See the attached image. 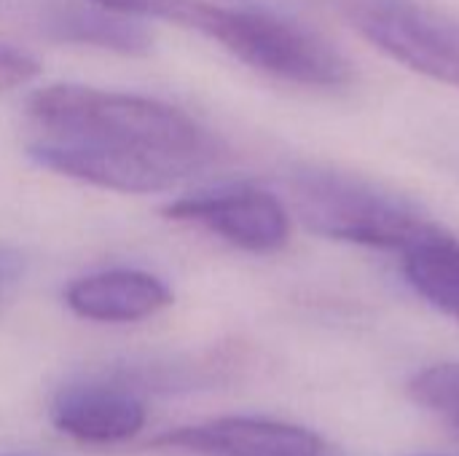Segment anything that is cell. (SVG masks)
I'll return each mask as SVG.
<instances>
[{
    "label": "cell",
    "mask_w": 459,
    "mask_h": 456,
    "mask_svg": "<svg viewBox=\"0 0 459 456\" xmlns=\"http://www.w3.org/2000/svg\"><path fill=\"white\" fill-rule=\"evenodd\" d=\"M27 113L51 137L156 153L199 172L221 156V140L194 116L143 94L51 83L30 94Z\"/></svg>",
    "instance_id": "cell-1"
},
{
    "label": "cell",
    "mask_w": 459,
    "mask_h": 456,
    "mask_svg": "<svg viewBox=\"0 0 459 456\" xmlns=\"http://www.w3.org/2000/svg\"><path fill=\"white\" fill-rule=\"evenodd\" d=\"M167 24L218 40L239 62L309 89H342L352 81L350 59L317 30L255 5L169 0Z\"/></svg>",
    "instance_id": "cell-2"
},
{
    "label": "cell",
    "mask_w": 459,
    "mask_h": 456,
    "mask_svg": "<svg viewBox=\"0 0 459 456\" xmlns=\"http://www.w3.org/2000/svg\"><path fill=\"white\" fill-rule=\"evenodd\" d=\"M288 199L296 218L331 242L406 253L444 228L409 199L358 175L323 167L293 169Z\"/></svg>",
    "instance_id": "cell-3"
},
{
    "label": "cell",
    "mask_w": 459,
    "mask_h": 456,
    "mask_svg": "<svg viewBox=\"0 0 459 456\" xmlns=\"http://www.w3.org/2000/svg\"><path fill=\"white\" fill-rule=\"evenodd\" d=\"M352 27L409 70L459 89V19L425 0H352Z\"/></svg>",
    "instance_id": "cell-4"
},
{
    "label": "cell",
    "mask_w": 459,
    "mask_h": 456,
    "mask_svg": "<svg viewBox=\"0 0 459 456\" xmlns=\"http://www.w3.org/2000/svg\"><path fill=\"white\" fill-rule=\"evenodd\" d=\"M27 156L48 172L116 194L172 191L180 180L199 172L196 167L178 159L51 134L32 142Z\"/></svg>",
    "instance_id": "cell-5"
},
{
    "label": "cell",
    "mask_w": 459,
    "mask_h": 456,
    "mask_svg": "<svg viewBox=\"0 0 459 456\" xmlns=\"http://www.w3.org/2000/svg\"><path fill=\"white\" fill-rule=\"evenodd\" d=\"M169 220L196 223L247 253H277L290 239V212L269 191L255 185H226L169 202Z\"/></svg>",
    "instance_id": "cell-6"
},
{
    "label": "cell",
    "mask_w": 459,
    "mask_h": 456,
    "mask_svg": "<svg viewBox=\"0 0 459 456\" xmlns=\"http://www.w3.org/2000/svg\"><path fill=\"white\" fill-rule=\"evenodd\" d=\"M153 449L194 456H323L325 441L309 427L269 417H218L153 441Z\"/></svg>",
    "instance_id": "cell-7"
},
{
    "label": "cell",
    "mask_w": 459,
    "mask_h": 456,
    "mask_svg": "<svg viewBox=\"0 0 459 456\" xmlns=\"http://www.w3.org/2000/svg\"><path fill=\"white\" fill-rule=\"evenodd\" d=\"M148 419L145 403L116 384H73L51 403V425L86 446H118L134 441Z\"/></svg>",
    "instance_id": "cell-8"
},
{
    "label": "cell",
    "mask_w": 459,
    "mask_h": 456,
    "mask_svg": "<svg viewBox=\"0 0 459 456\" xmlns=\"http://www.w3.org/2000/svg\"><path fill=\"white\" fill-rule=\"evenodd\" d=\"M65 306L89 323L129 325L164 312L175 296L169 285L143 269H105L65 288Z\"/></svg>",
    "instance_id": "cell-9"
},
{
    "label": "cell",
    "mask_w": 459,
    "mask_h": 456,
    "mask_svg": "<svg viewBox=\"0 0 459 456\" xmlns=\"http://www.w3.org/2000/svg\"><path fill=\"white\" fill-rule=\"evenodd\" d=\"M40 30L46 38L56 43L91 46V48H105V51H116L126 56H143L153 46V38L140 24V19L113 13L94 3L51 5L40 19Z\"/></svg>",
    "instance_id": "cell-10"
},
{
    "label": "cell",
    "mask_w": 459,
    "mask_h": 456,
    "mask_svg": "<svg viewBox=\"0 0 459 456\" xmlns=\"http://www.w3.org/2000/svg\"><path fill=\"white\" fill-rule=\"evenodd\" d=\"M403 255V274L417 296L459 320V239L446 228L417 242Z\"/></svg>",
    "instance_id": "cell-11"
},
{
    "label": "cell",
    "mask_w": 459,
    "mask_h": 456,
    "mask_svg": "<svg viewBox=\"0 0 459 456\" xmlns=\"http://www.w3.org/2000/svg\"><path fill=\"white\" fill-rule=\"evenodd\" d=\"M411 398L459 433V363H438L411 379Z\"/></svg>",
    "instance_id": "cell-12"
},
{
    "label": "cell",
    "mask_w": 459,
    "mask_h": 456,
    "mask_svg": "<svg viewBox=\"0 0 459 456\" xmlns=\"http://www.w3.org/2000/svg\"><path fill=\"white\" fill-rule=\"evenodd\" d=\"M40 73V65L27 51L0 43V94H8L19 86H27Z\"/></svg>",
    "instance_id": "cell-13"
},
{
    "label": "cell",
    "mask_w": 459,
    "mask_h": 456,
    "mask_svg": "<svg viewBox=\"0 0 459 456\" xmlns=\"http://www.w3.org/2000/svg\"><path fill=\"white\" fill-rule=\"evenodd\" d=\"M22 271V255L5 245H0V288L8 285L11 280H16Z\"/></svg>",
    "instance_id": "cell-14"
}]
</instances>
